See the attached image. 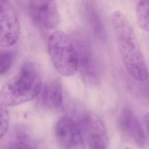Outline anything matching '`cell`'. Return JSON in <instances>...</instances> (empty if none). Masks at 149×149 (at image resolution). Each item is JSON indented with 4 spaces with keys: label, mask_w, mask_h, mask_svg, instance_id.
Instances as JSON below:
<instances>
[{
    "label": "cell",
    "mask_w": 149,
    "mask_h": 149,
    "mask_svg": "<svg viewBox=\"0 0 149 149\" xmlns=\"http://www.w3.org/2000/svg\"><path fill=\"white\" fill-rule=\"evenodd\" d=\"M111 24L123 63L130 76L143 82L148 78V70L134 29L126 16L119 10L111 16Z\"/></svg>",
    "instance_id": "1"
},
{
    "label": "cell",
    "mask_w": 149,
    "mask_h": 149,
    "mask_svg": "<svg viewBox=\"0 0 149 149\" xmlns=\"http://www.w3.org/2000/svg\"><path fill=\"white\" fill-rule=\"evenodd\" d=\"M42 89V80L36 65L24 62L16 74L2 86L0 101L5 107H13L36 98Z\"/></svg>",
    "instance_id": "2"
},
{
    "label": "cell",
    "mask_w": 149,
    "mask_h": 149,
    "mask_svg": "<svg viewBox=\"0 0 149 149\" xmlns=\"http://www.w3.org/2000/svg\"><path fill=\"white\" fill-rule=\"evenodd\" d=\"M48 51L56 71L66 77L75 74L78 69L77 53L70 37L62 30L52 32L48 39Z\"/></svg>",
    "instance_id": "3"
},
{
    "label": "cell",
    "mask_w": 149,
    "mask_h": 149,
    "mask_svg": "<svg viewBox=\"0 0 149 149\" xmlns=\"http://www.w3.org/2000/svg\"><path fill=\"white\" fill-rule=\"evenodd\" d=\"M79 126L90 149H107L108 133L101 119L92 112H85L80 117Z\"/></svg>",
    "instance_id": "4"
},
{
    "label": "cell",
    "mask_w": 149,
    "mask_h": 149,
    "mask_svg": "<svg viewBox=\"0 0 149 149\" xmlns=\"http://www.w3.org/2000/svg\"><path fill=\"white\" fill-rule=\"evenodd\" d=\"M74 46L77 58L78 68L83 80L90 84L99 82L101 75L98 60L90 43L80 36L75 37Z\"/></svg>",
    "instance_id": "5"
},
{
    "label": "cell",
    "mask_w": 149,
    "mask_h": 149,
    "mask_svg": "<svg viewBox=\"0 0 149 149\" xmlns=\"http://www.w3.org/2000/svg\"><path fill=\"white\" fill-rule=\"evenodd\" d=\"M20 29L19 20L12 3L0 0V47L13 45L19 39Z\"/></svg>",
    "instance_id": "6"
},
{
    "label": "cell",
    "mask_w": 149,
    "mask_h": 149,
    "mask_svg": "<svg viewBox=\"0 0 149 149\" xmlns=\"http://www.w3.org/2000/svg\"><path fill=\"white\" fill-rule=\"evenodd\" d=\"M55 134L61 149H85L84 139L79 126L69 116H64L58 120Z\"/></svg>",
    "instance_id": "7"
},
{
    "label": "cell",
    "mask_w": 149,
    "mask_h": 149,
    "mask_svg": "<svg viewBox=\"0 0 149 149\" xmlns=\"http://www.w3.org/2000/svg\"><path fill=\"white\" fill-rule=\"evenodd\" d=\"M29 10L34 23L44 30L55 29L59 25L60 16L56 3L53 1H31Z\"/></svg>",
    "instance_id": "8"
},
{
    "label": "cell",
    "mask_w": 149,
    "mask_h": 149,
    "mask_svg": "<svg viewBox=\"0 0 149 149\" xmlns=\"http://www.w3.org/2000/svg\"><path fill=\"white\" fill-rule=\"evenodd\" d=\"M120 132L129 140L139 147H143L146 138L140 120L130 108L125 107L121 111L118 118Z\"/></svg>",
    "instance_id": "9"
},
{
    "label": "cell",
    "mask_w": 149,
    "mask_h": 149,
    "mask_svg": "<svg viewBox=\"0 0 149 149\" xmlns=\"http://www.w3.org/2000/svg\"><path fill=\"white\" fill-rule=\"evenodd\" d=\"M42 105L48 109L60 111L63 108L62 84L58 80H53L42 88L40 93Z\"/></svg>",
    "instance_id": "10"
},
{
    "label": "cell",
    "mask_w": 149,
    "mask_h": 149,
    "mask_svg": "<svg viewBox=\"0 0 149 149\" xmlns=\"http://www.w3.org/2000/svg\"><path fill=\"white\" fill-rule=\"evenodd\" d=\"M136 15L140 27L149 33V0L140 1L137 3Z\"/></svg>",
    "instance_id": "11"
},
{
    "label": "cell",
    "mask_w": 149,
    "mask_h": 149,
    "mask_svg": "<svg viewBox=\"0 0 149 149\" xmlns=\"http://www.w3.org/2000/svg\"><path fill=\"white\" fill-rule=\"evenodd\" d=\"M91 3L86 4V15L87 16L89 23L93 26L95 32L101 36L104 33L102 24L101 22V18L98 10Z\"/></svg>",
    "instance_id": "12"
},
{
    "label": "cell",
    "mask_w": 149,
    "mask_h": 149,
    "mask_svg": "<svg viewBox=\"0 0 149 149\" xmlns=\"http://www.w3.org/2000/svg\"><path fill=\"white\" fill-rule=\"evenodd\" d=\"M9 123V116L6 107L0 105V141L6 134Z\"/></svg>",
    "instance_id": "13"
},
{
    "label": "cell",
    "mask_w": 149,
    "mask_h": 149,
    "mask_svg": "<svg viewBox=\"0 0 149 149\" xmlns=\"http://www.w3.org/2000/svg\"><path fill=\"white\" fill-rule=\"evenodd\" d=\"M13 61L12 54L8 51L0 52V75L7 72L10 68Z\"/></svg>",
    "instance_id": "14"
},
{
    "label": "cell",
    "mask_w": 149,
    "mask_h": 149,
    "mask_svg": "<svg viewBox=\"0 0 149 149\" xmlns=\"http://www.w3.org/2000/svg\"><path fill=\"white\" fill-rule=\"evenodd\" d=\"M7 149H35L33 146L26 140H20L11 143Z\"/></svg>",
    "instance_id": "15"
},
{
    "label": "cell",
    "mask_w": 149,
    "mask_h": 149,
    "mask_svg": "<svg viewBox=\"0 0 149 149\" xmlns=\"http://www.w3.org/2000/svg\"><path fill=\"white\" fill-rule=\"evenodd\" d=\"M144 122L148 134L149 136V112H147L145 113L144 116Z\"/></svg>",
    "instance_id": "16"
}]
</instances>
